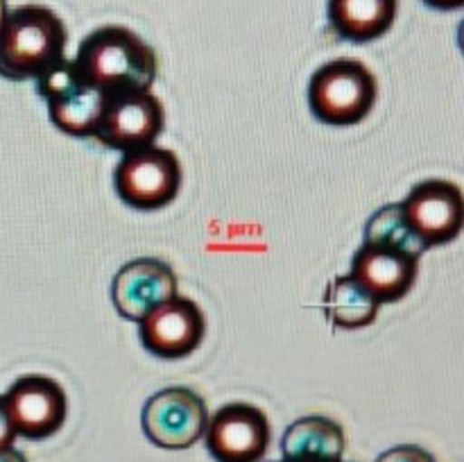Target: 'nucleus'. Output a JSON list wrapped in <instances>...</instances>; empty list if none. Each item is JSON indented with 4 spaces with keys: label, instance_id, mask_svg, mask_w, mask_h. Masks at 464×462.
<instances>
[{
    "label": "nucleus",
    "instance_id": "1",
    "mask_svg": "<svg viewBox=\"0 0 464 462\" xmlns=\"http://www.w3.org/2000/svg\"><path fill=\"white\" fill-rule=\"evenodd\" d=\"M80 75L109 98L145 93L157 80V54L136 32L104 25L82 39L72 59Z\"/></svg>",
    "mask_w": 464,
    "mask_h": 462
},
{
    "label": "nucleus",
    "instance_id": "2",
    "mask_svg": "<svg viewBox=\"0 0 464 462\" xmlns=\"http://www.w3.org/2000/svg\"><path fill=\"white\" fill-rule=\"evenodd\" d=\"M68 32L44 5L12 9L0 27V75L12 82L36 80L62 62Z\"/></svg>",
    "mask_w": 464,
    "mask_h": 462
},
{
    "label": "nucleus",
    "instance_id": "3",
    "mask_svg": "<svg viewBox=\"0 0 464 462\" xmlns=\"http://www.w3.org/2000/svg\"><path fill=\"white\" fill-rule=\"evenodd\" d=\"M376 95V77L358 59H334L317 68L308 82V107L324 125L349 127L365 120Z\"/></svg>",
    "mask_w": 464,
    "mask_h": 462
},
{
    "label": "nucleus",
    "instance_id": "4",
    "mask_svg": "<svg viewBox=\"0 0 464 462\" xmlns=\"http://www.w3.org/2000/svg\"><path fill=\"white\" fill-rule=\"evenodd\" d=\"M36 91L48 104L50 120L63 134L75 136V139L95 136L104 109L111 100L93 84H89L80 75L72 59L66 57L41 77H36Z\"/></svg>",
    "mask_w": 464,
    "mask_h": 462
},
{
    "label": "nucleus",
    "instance_id": "5",
    "mask_svg": "<svg viewBox=\"0 0 464 462\" xmlns=\"http://www.w3.org/2000/svg\"><path fill=\"white\" fill-rule=\"evenodd\" d=\"M113 184L127 207L157 211L179 193L181 163L172 149L157 145L125 152L113 172Z\"/></svg>",
    "mask_w": 464,
    "mask_h": 462
},
{
    "label": "nucleus",
    "instance_id": "6",
    "mask_svg": "<svg viewBox=\"0 0 464 462\" xmlns=\"http://www.w3.org/2000/svg\"><path fill=\"white\" fill-rule=\"evenodd\" d=\"M140 424L150 442L168 451H181L204 438L207 403L188 388H166L145 401Z\"/></svg>",
    "mask_w": 464,
    "mask_h": 462
},
{
    "label": "nucleus",
    "instance_id": "7",
    "mask_svg": "<svg viewBox=\"0 0 464 462\" xmlns=\"http://www.w3.org/2000/svg\"><path fill=\"white\" fill-rule=\"evenodd\" d=\"M401 208L426 249L453 243L464 229V193L453 181H421L408 193Z\"/></svg>",
    "mask_w": 464,
    "mask_h": 462
},
{
    "label": "nucleus",
    "instance_id": "8",
    "mask_svg": "<svg viewBox=\"0 0 464 462\" xmlns=\"http://www.w3.org/2000/svg\"><path fill=\"white\" fill-rule=\"evenodd\" d=\"M204 439L218 462H261L270 447V421L252 403H229L208 417Z\"/></svg>",
    "mask_w": 464,
    "mask_h": 462
},
{
    "label": "nucleus",
    "instance_id": "9",
    "mask_svg": "<svg viewBox=\"0 0 464 462\" xmlns=\"http://www.w3.org/2000/svg\"><path fill=\"white\" fill-rule=\"evenodd\" d=\"M9 419L16 435L45 439L57 433L68 415V397L62 385L44 374H27L14 380L5 392Z\"/></svg>",
    "mask_w": 464,
    "mask_h": 462
},
{
    "label": "nucleus",
    "instance_id": "10",
    "mask_svg": "<svg viewBox=\"0 0 464 462\" xmlns=\"http://www.w3.org/2000/svg\"><path fill=\"white\" fill-rule=\"evenodd\" d=\"M204 331L207 320L202 308L181 294L159 303L139 322L143 347L166 361L190 356L202 342Z\"/></svg>",
    "mask_w": 464,
    "mask_h": 462
},
{
    "label": "nucleus",
    "instance_id": "11",
    "mask_svg": "<svg viewBox=\"0 0 464 462\" xmlns=\"http://www.w3.org/2000/svg\"><path fill=\"white\" fill-rule=\"evenodd\" d=\"M163 125H166L163 104L150 91L121 95L109 100L102 120L95 130V139L107 148L121 149L125 154L154 145V140L161 136Z\"/></svg>",
    "mask_w": 464,
    "mask_h": 462
},
{
    "label": "nucleus",
    "instance_id": "12",
    "mask_svg": "<svg viewBox=\"0 0 464 462\" xmlns=\"http://www.w3.org/2000/svg\"><path fill=\"white\" fill-rule=\"evenodd\" d=\"M177 294V276L159 258H136L122 265L111 281V302L125 320L140 322L152 308Z\"/></svg>",
    "mask_w": 464,
    "mask_h": 462
},
{
    "label": "nucleus",
    "instance_id": "13",
    "mask_svg": "<svg viewBox=\"0 0 464 462\" xmlns=\"http://www.w3.org/2000/svg\"><path fill=\"white\" fill-rule=\"evenodd\" d=\"M420 258L401 249L362 245L352 261V276L379 303H394L406 297L417 281Z\"/></svg>",
    "mask_w": 464,
    "mask_h": 462
},
{
    "label": "nucleus",
    "instance_id": "14",
    "mask_svg": "<svg viewBox=\"0 0 464 462\" xmlns=\"http://www.w3.org/2000/svg\"><path fill=\"white\" fill-rule=\"evenodd\" d=\"M399 0H329L326 18L340 39L352 43H367L385 32L397 21Z\"/></svg>",
    "mask_w": 464,
    "mask_h": 462
},
{
    "label": "nucleus",
    "instance_id": "15",
    "mask_svg": "<svg viewBox=\"0 0 464 462\" xmlns=\"http://www.w3.org/2000/svg\"><path fill=\"white\" fill-rule=\"evenodd\" d=\"M285 462H343L344 430L329 417H302L281 438Z\"/></svg>",
    "mask_w": 464,
    "mask_h": 462
},
{
    "label": "nucleus",
    "instance_id": "16",
    "mask_svg": "<svg viewBox=\"0 0 464 462\" xmlns=\"http://www.w3.org/2000/svg\"><path fill=\"white\" fill-rule=\"evenodd\" d=\"M381 303L353 279L352 274L338 276L324 293V313L338 329H362L379 315Z\"/></svg>",
    "mask_w": 464,
    "mask_h": 462
},
{
    "label": "nucleus",
    "instance_id": "17",
    "mask_svg": "<svg viewBox=\"0 0 464 462\" xmlns=\"http://www.w3.org/2000/svg\"><path fill=\"white\" fill-rule=\"evenodd\" d=\"M362 245L401 249V252L412 254L417 258L426 252V245L417 238V234L408 225L401 204H388L367 220Z\"/></svg>",
    "mask_w": 464,
    "mask_h": 462
},
{
    "label": "nucleus",
    "instance_id": "18",
    "mask_svg": "<svg viewBox=\"0 0 464 462\" xmlns=\"http://www.w3.org/2000/svg\"><path fill=\"white\" fill-rule=\"evenodd\" d=\"M376 462H438L426 448L417 444H399L376 457Z\"/></svg>",
    "mask_w": 464,
    "mask_h": 462
},
{
    "label": "nucleus",
    "instance_id": "19",
    "mask_svg": "<svg viewBox=\"0 0 464 462\" xmlns=\"http://www.w3.org/2000/svg\"><path fill=\"white\" fill-rule=\"evenodd\" d=\"M14 439H16V430H14L12 419H9L5 399L0 397V447H12Z\"/></svg>",
    "mask_w": 464,
    "mask_h": 462
},
{
    "label": "nucleus",
    "instance_id": "20",
    "mask_svg": "<svg viewBox=\"0 0 464 462\" xmlns=\"http://www.w3.org/2000/svg\"><path fill=\"white\" fill-rule=\"evenodd\" d=\"M429 7L440 9V12H451V9L464 7V0H424Z\"/></svg>",
    "mask_w": 464,
    "mask_h": 462
},
{
    "label": "nucleus",
    "instance_id": "21",
    "mask_svg": "<svg viewBox=\"0 0 464 462\" xmlns=\"http://www.w3.org/2000/svg\"><path fill=\"white\" fill-rule=\"evenodd\" d=\"M0 462H27L18 448L12 447H0Z\"/></svg>",
    "mask_w": 464,
    "mask_h": 462
},
{
    "label": "nucleus",
    "instance_id": "22",
    "mask_svg": "<svg viewBox=\"0 0 464 462\" xmlns=\"http://www.w3.org/2000/svg\"><path fill=\"white\" fill-rule=\"evenodd\" d=\"M9 14V7H7V0H0V27H3L5 18H7Z\"/></svg>",
    "mask_w": 464,
    "mask_h": 462
},
{
    "label": "nucleus",
    "instance_id": "23",
    "mask_svg": "<svg viewBox=\"0 0 464 462\" xmlns=\"http://www.w3.org/2000/svg\"><path fill=\"white\" fill-rule=\"evenodd\" d=\"M458 43H460V50L464 53V18H462L460 27H458Z\"/></svg>",
    "mask_w": 464,
    "mask_h": 462
},
{
    "label": "nucleus",
    "instance_id": "24",
    "mask_svg": "<svg viewBox=\"0 0 464 462\" xmlns=\"http://www.w3.org/2000/svg\"><path fill=\"white\" fill-rule=\"evenodd\" d=\"M279 462H284V460H279Z\"/></svg>",
    "mask_w": 464,
    "mask_h": 462
},
{
    "label": "nucleus",
    "instance_id": "25",
    "mask_svg": "<svg viewBox=\"0 0 464 462\" xmlns=\"http://www.w3.org/2000/svg\"><path fill=\"white\" fill-rule=\"evenodd\" d=\"M284 462H285V460H284Z\"/></svg>",
    "mask_w": 464,
    "mask_h": 462
},
{
    "label": "nucleus",
    "instance_id": "26",
    "mask_svg": "<svg viewBox=\"0 0 464 462\" xmlns=\"http://www.w3.org/2000/svg\"><path fill=\"white\" fill-rule=\"evenodd\" d=\"M343 462H344V460H343Z\"/></svg>",
    "mask_w": 464,
    "mask_h": 462
}]
</instances>
